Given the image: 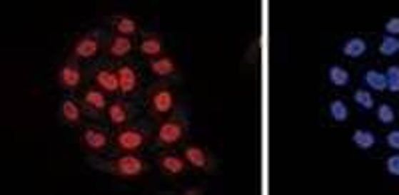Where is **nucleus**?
Segmentation results:
<instances>
[{
    "label": "nucleus",
    "mask_w": 399,
    "mask_h": 195,
    "mask_svg": "<svg viewBox=\"0 0 399 195\" xmlns=\"http://www.w3.org/2000/svg\"><path fill=\"white\" fill-rule=\"evenodd\" d=\"M108 26L112 34H120V36H130V38H138L142 34V24L134 14L128 12H116L112 16H108Z\"/></svg>",
    "instance_id": "f3484780"
},
{
    "label": "nucleus",
    "mask_w": 399,
    "mask_h": 195,
    "mask_svg": "<svg viewBox=\"0 0 399 195\" xmlns=\"http://www.w3.org/2000/svg\"><path fill=\"white\" fill-rule=\"evenodd\" d=\"M383 72L388 80V92L391 96H399V64H390Z\"/></svg>",
    "instance_id": "bb28decb"
},
{
    "label": "nucleus",
    "mask_w": 399,
    "mask_h": 195,
    "mask_svg": "<svg viewBox=\"0 0 399 195\" xmlns=\"http://www.w3.org/2000/svg\"><path fill=\"white\" fill-rule=\"evenodd\" d=\"M383 32L388 36H398L399 38V16H390L383 22Z\"/></svg>",
    "instance_id": "c756f323"
},
{
    "label": "nucleus",
    "mask_w": 399,
    "mask_h": 195,
    "mask_svg": "<svg viewBox=\"0 0 399 195\" xmlns=\"http://www.w3.org/2000/svg\"><path fill=\"white\" fill-rule=\"evenodd\" d=\"M383 166L391 177L399 179V152H391L390 156L383 159Z\"/></svg>",
    "instance_id": "cd10ccee"
},
{
    "label": "nucleus",
    "mask_w": 399,
    "mask_h": 195,
    "mask_svg": "<svg viewBox=\"0 0 399 195\" xmlns=\"http://www.w3.org/2000/svg\"><path fill=\"white\" fill-rule=\"evenodd\" d=\"M76 96H79L82 107L86 110L88 116L96 117V120L98 117H104L108 104H110V100H112V98L108 96L106 92H102V90L96 88V86H92V84H86Z\"/></svg>",
    "instance_id": "4468645a"
},
{
    "label": "nucleus",
    "mask_w": 399,
    "mask_h": 195,
    "mask_svg": "<svg viewBox=\"0 0 399 195\" xmlns=\"http://www.w3.org/2000/svg\"><path fill=\"white\" fill-rule=\"evenodd\" d=\"M190 136V122L184 107H180L172 116L164 117L154 124L152 146L158 149H178L184 146Z\"/></svg>",
    "instance_id": "7ed1b4c3"
},
{
    "label": "nucleus",
    "mask_w": 399,
    "mask_h": 195,
    "mask_svg": "<svg viewBox=\"0 0 399 195\" xmlns=\"http://www.w3.org/2000/svg\"><path fill=\"white\" fill-rule=\"evenodd\" d=\"M79 146L88 157L106 156L108 149L112 147V134L102 124L88 122V124L80 127Z\"/></svg>",
    "instance_id": "423d86ee"
},
{
    "label": "nucleus",
    "mask_w": 399,
    "mask_h": 195,
    "mask_svg": "<svg viewBox=\"0 0 399 195\" xmlns=\"http://www.w3.org/2000/svg\"><path fill=\"white\" fill-rule=\"evenodd\" d=\"M118 82H120V98L126 100H136L142 92H144V76L142 70L138 68L136 62L126 60L116 64Z\"/></svg>",
    "instance_id": "6e6552de"
},
{
    "label": "nucleus",
    "mask_w": 399,
    "mask_h": 195,
    "mask_svg": "<svg viewBox=\"0 0 399 195\" xmlns=\"http://www.w3.org/2000/svg\"><path fill=\"white\" fill-rule=\"evenodd\" d=\"M148 74L156 82H176L180 78V64L172 54H162L158 58H152L146 62Z\"/></svg>",
    "instance_id": "dca6fc26"
},
{
    "label": "nucleus",
    "mask_w": 399,
    "mask_h": 195,
    "mask_svg": "<svg viewBox=\"0 0 399 195\" xmlns=\"http://www.w3.org/2000/svg\"><path fill=\"white\" fill-rule=\"evenodd\" d=\"M361 84L373 94H383L388 92V80H385V72L378 68H368L361 72Z\"/></svg>",
    "instance_id": "412c9836"
},
{
    "label": "nucleus",
    "mask_w": 399,
    "mask_h": 195,
    "mask_svg": "<svg viewBox=\"0 0 399 195\" xmlns=\"http://www.w3.org/2000/svg\"><path fill=\"white\" fill-rule=\"evenodd\" d=\"M180 107V94L174 82H154L144 92V110L148 120H152L154 124L172 116Z\"/></svg>",
    "instance_id": "f03ea898"
},
{
    "label": "nucleus",
    "mask_w": 399,
    "mask_h": 195,
    "mask_svg": "<svg viewBox=\"0 0 399 195\" xmlns=\"http://www.w3.org/2000/svg\"><path fill=\"white\" fill-rule=\"evenodd\" d=\"M88 80H90L92 86L106 92L110 98L120 96L116 64H92V68L88 72Z\"/></svg>",
    "instance_id": "9b49d317"
},
{
    "label": "nucleus",
    "mask_w": 399,
    "mask_h": 195,
    "mask_svg": "<svg viewBox=\"0 0 399 195\" xmlns=\"http://www.w3.org/2000/svg\"><path fill=\"white\" fill-rule=\"evenodd\" d=\"M383 142H385V146L390 147L391 152H399V127L390 130L385 134V137H383Z\"/></svg>",
    "instance_id": "c85d7f7f"
},
{
    "label": "nucleus",
    "mask_w": 399,
    "mask_h": 195,
    "mask_svg": "<svg viewBox=\"0 0 399 195\" xmlns=\"http://www.w3.org/2000/svg\"><path fill=\"white\" fill-rule=\"evenodd\" d=\"M373 112H375V120H378V124L383 127L393 126L395 120H398V110L391 106L390 102H380Z\"/></svg>",
    "instance_id": "393cba45"
},
{
    "label": "nucleus",
    "mask_w": 399,
    "mask_h": 195,
    "mask_svg": "<svg viewBox=\"0 0 399 195\" xmlns=\"http://www.w3.org/2000/svg\"><path fill=\"white\" fill-rule=\"evenodd\" d=\"M180 194L182 195H202V194H206V189L202 186H186L180 189Z\"/></svg>",
    "instance_id": "7c9ffc66"
},
{
    "label": "nucleus",
    "mask_w": 399,
    "mask_h": 195,
    "mask_svg": "<svg viewBox=\"0 0 399 195\" xmlns=\"http://www.w3.org/2000/svg\"><path fill=\"white\" fill-rule=\"evenodd\" d=\"M350 104L348 100H343L341 96L331 98L328 102V117L333 124H345L350 120Z\"/></svg>",
    "instance_id": "5701e85b"
},
{
    "label": "nucleus",
    "mask_w": 399,
    "mask_h": 195,
    "mask_svg": "<svg viewBox=\"0 0 399 195\" xmlns=\"http://www.w3.org/2000/svg\"><path fill=\"white\" fill-rule=\"evenodd\" d=\"M368 52H370V42L360 34L348 36L340 44V54L348 60H361L363 56H368Z\"/></svg>",
    "instance_id": "6ab92c4d"
},
{
    "label": "nucleus",
    "mask_w": 399,
    "mask_h": 195,
    "mask_svg": "<svg viewBox=\"0 0 399 195\" xmlns=\"http://www.w3.org/2000/svg\"><path fill=\"white\" fill-rule=\"evenodd\" d=\"M154 126L146 122H132L128 126L114 130L112 134V152L114 154H142L152 146Z\"/></svg>",
    "instance_id": "20e7f679"
},
{
    "label": "nucleus",
    "mask_w": 399,
    "mask_h": 195,
    "mask_svg": "<svg viewBox=\"0 0 399 195\" xmlns=\"http://www.w3.org/2000/svg\"><path fill=\"white\" fill-rule=\"evenodd\" d=\"M182 154H184L186 162H188V166H190L192 172L206 174V176H212L216 172V157L202 144H196V142L184 144L182 146Z\"/></svg>",
    "instance_id": "9d476101"
},
{
    "label": "nucleus",
    "mask_w": 399,
    "mask_h": 195,
    "mask_svg": "<svg viewBox=\"0 0 399 195\" xmlns=\"http://www.w3.org/2000/svg\"><path fill=\"white\" fill-rule=\"evenodd\" d=\"M138 54L142 56L144 62L166 54L164 36H162L160 32H154V30H150V32H142V34L138 36Z\"/></svg>",
    "instance_id": "a211bd4d"
},
{
    "label": "nucleus",
    "mask_w": 399,
    "mask_h": 195,
    "mask_svg": "<svg viewBox=\"0 0 399 195\" xmlns=\"http://www.w3.org/2000/svg\"><path fill=\"white\" fill-rule=\"evenodd\" d=\"M106 36L104 30L92 28L79 34L72 40L69 48L70 58L79 60L82 64H94L100 56H104V44H106Z\"/></svg>",
    "instance_id": "39448f33"
},
{
    "label": "nucleus",
    "mask_w": 399,
    "mask_h": 195,
    "mask_svg": "<svg viewBox=\"0 0 399 195\" xmlns=\"http://www.w3.org/2000/svg\"><path fill=\"white\" fill-rule=\"evenodd\" d=\"M54 80H56V86H59L60 90H64L66 94H79L80 90L86 86L88 72L84 70V64H82V62L66 56V58L59 64L56 74H54Z\"/></svg>",
    "instance_id": "0eeeda50"
},
{
    "label": "nucleus",
    "mask_w": 399,
    "mask_h": 195,
    "mask_svg": "<svg viewBox=\"0 0 399 195\" xmlns=\"http://www.w3.org/2000/svg\"><path fill=\"white\" fill-rule=\"evenodd\" d=\"M88 166L122 181H138L150 174V162L142 154H112L88 157Z\"/></svg>",
    "instance_id": "f257e3e1"
},
{
    "label": "nucleus",
    "mask_w": 399,
    "mask_h": 195,
    "mask_svg": "<svg viewBox=\"0 0 399 195\" xmlns=\"http://www.w3.org/2000/svg\"><path fill=\"white\" fill-rule=\"evenodd\" d=\"M351 100H353V104L360 107L361 112H373L375 106H378V102H375V94H373L371 90L365 88V86H360V88L353 90Z\"/></svg>",
    "instance_id": "b1692460"
},
{
    "label": "nucleus",
    "mask_w": 399,
    "mask_h": 195,
    "mask_svg": "<svg viewBox=\"0 0 399 195\" xmlns=\"http://www.w3.org/2000/svg\"><path fill=\"white\" fill-rule=\"evenodd\" d=\"M138 52V38L120 36V34H108L104 44V58L112 64H120L132 58V54Z\"/></svg>",
    "instance_id": "f8f14e48"
},
{
    "label": "nucleus",
    "mask_w": 399,
    "mask_h": 195,
    "mask_svg": "<svg viewBox=\"0 0 399 195\" xmlns=\"http://www.w3.org/2000/svg\"><path fill=\"white\" fill-rule=\"evenodd\" d=\"M86 110L82 107L80 104L79 96H74V94H69V96H64L60 100L59 104V120L62 126H69V127H82L86 124Z\"/></svg>",
    "instance_id": "2eb2a0df"
},
{
    "label": "nucleus",
    "mask_w": 399,
    "mask_h": 195,
    "mask_svg": "<svg viewBox=\"0 0 399 195\" xmlns=\"http://www.w3.org/2000/svg\"><path fill=\"white\" fill-rule=\"evenodd\" d=\"M325 80L331 88H348L351 84V72L343 64H328L325 68Z\"/></svg>",
    "instance_id": "4be33fe9"
},
{
    "label": "nucleus",
    "mask_w": 399,
    "mask_h": 195,
    "mask_svg": "<svg viewBox=\"0 0 399 195\" xmlns=\"http://www.w3.org/2000/svg\"><path fill=\"white\" fill-rule=\"evenodd\" d=\"M351 144L358 147L360 152H373L378 147V144H380V137L370 127H355L351 132Z\"/></svg>",
    "instance_id": "aec40b11"
},
{
    "label": "nucleus",
    "mask_w": 399,
    "mask_h": 195,
    "mask_svg": "<svg viewBox=\"0 0 399 195\" xmlns=\"http://www.w3.org/2000/svg\"><path fill=\"white\" fill-rule=\"evenodd\" d=\"M378 54L381 58H395L399 56V38L398 36H388L383 34L378 42Z\"/></svg>",
    "instance_id": "a878e982"
},
{
    "label": "nucleus",
    "mask_w": 399,
    "mask_h": 195,
    "mask_svg": "<svg viewBox=\"0 0 399 195\" xmlns=\"http://www.w3.org/2000/svg\"><path fill=\"white\" fill-rule=\"evenodd\" d=\"M154 166L158 167V172L168 179H176V177H182L190 169L188 162L182 152H176V149H160L156 156H154Z\"/></svg>",
    "instance_id": "ddd939ff"
},
{
    "label": "nucleus",
    "mask_w": 399,
    "mask_h": 195,
    "mask_svg": "<svg viewBox=\"0 0 399 195\" xmlns=\"http://www.w3.org/2000/svg\"><path fill=\"white\" fill-rule=\"evenodd\" d=\"M138 107L134 100H126V98H112L106 107L104 120L112 130H120V127L128 126L132 122H136Z\"/></svg>",
    "instance_id": "1a4fd4ad"
}]
</instances>
